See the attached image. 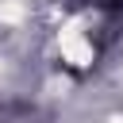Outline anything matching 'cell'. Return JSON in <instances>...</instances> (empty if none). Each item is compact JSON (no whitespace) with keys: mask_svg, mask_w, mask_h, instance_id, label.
<instances>
[{"mask_svg":"<svg viewBox=\"0 0 123 123\" xmlns=\"http://www.w3.org/2000/svg\"><path fill=\"white\" fill-rule=\"evenodd\" d=\"M85 12L92 15H111V12H123V0H81Z\"/></svg>","mask_w":123,"mask_h":123,"instance_id":"1","label":"cell"}]
</instances>
